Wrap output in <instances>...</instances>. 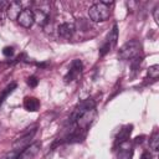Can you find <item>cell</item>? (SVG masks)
Segmentation results:
<instances>
[{
  "mask_svg": "<svg viewBox=\"0 0 159 159\" xmlns=\"http://www.w3.org/2000/svg\"><path fill=\"white\" fill-rule=\"evenodd\" d=\"M36 127L34 128V129H30V130H27L25 134H22L19 139H16L15 142H14V145H12V148H14V150H17V152H21L22 149H25L27 145H30V142H31V139L34 138V135L36 134Z\"/></svg>",
  "mask_w": 159,
  "mask_h": 159,
  "instance_id": "277c9868",
  "label": "cell"
},
{
  "mask_svg": "<svg viewBox=\"0 0 159 159\" xmlns=\"http://www.w3.org/2000/svg\"><path fill=\"white\" fill-rule=\"evenodd\" d=\"M19 153L20 152H17V150H11V152H7V153H5L0 159H17V157H19Z\"/></svg>",
  "mask_w": 159,
  "mask_h": 159,
  "instance_id": "d6986e66",
  "label": "cell"
},
{
  "mask_svg": "<svg viewBox=\"0 0 159 159\" xmlns=\"http://www.w3.org/2000/svg\"><path fill=\"white\" fill-rule=\"evenodd\" d=\"M16 21H17L22 27H25V29L31 27V26L34 25V22H35L32 11H31L30 9H24V10L21 11V14L19 15V17L16 19Z\"/></svg>",
  "mask_w": 159,
  "mask_h": 159,
  "instance_id": "ba28073f",
  "label": "cell"
},
{
  "mask_svg": "<svg viewBox=\"0 0 159 159\" xmlns=\"http://www.w3.org/2000/svg\"><path fill=\"white\" fill-rule=\"evenodd\" d=\"M153 16H154V21L157 24H159V6H155L153 10Z\"/></svg>",
  "mask_w": 159,
  "mask_h": 159,
  "instance_id": "603a6c76",
  "label": "cell"
},
{
  "mask_svg": "<svg viewBox=\"0 0 159 159\" xmlns=\"http://www.w3.org/2000/svg\"><path fill=\"white\" fill-rule=\"evenodd\" d=\"M75 31H76V26H75V24H72V22H63V24H61V25L58 26V29H57L58 36L62 37V39H66V40H67V39H71V37L73 36Z\"/></svg>",
  "mask_w": 159,
  "mask_h": 159,
  "instance_id": "9c48e42d",
  "label": "cell"
},
{
  "mask_svg": "<svg viewBox=\"0 0 159 159\" xmlns=\"http://www.w3.org/2000/svg\"><path fill=\"white\" fill-rule=\"evenodd\" d=\"M140 52V43L137 40H130L125 42L118 51V57L120 60H132L137 57Z\"/></svg>",
  "mask_w": 159,
  "mask_h": 159,
  "instance_id": "7a4b0ae2",
  "label": "cell"
},
{
  "mask_svg": "<svg viewBox=\"0 0 159 159\" xmlns=\"http://www.w3.org/2000/svg\"><path fill=\"white\" fill-rule=\"evenodd\" d=\"M34 14V20L35 22H37L40 26H45L48 22V15L47 12H45L42 9H35L32 11Z\"/></svg>",
  "mask_w": 159,
  "mask_h": 159,
  "instance_id": "4fadbf2b",
  "label": "cell"
},
{
  "mask_svg": "<svg viewBox=\"0 0 159 159\" xmlns=\"http://www.w3.org/2000/svg\"><path fill=\"white\" fill-rule=\"evenodd\" d=\"M2 55L6 56V57H10L14 55V47L12 46H5L2 48Z\"/></svg>",
  "mask_w": 159,
  "mask_h": 159,
  "instance_id": "ffe728a7",
  "label": "cell"
},
{
  "mask_svg": "<svg viewBox=\"0 0 159 159\" xmlns=\"http://www.w3.org/2000/svg\"><path fill=\"white\" fill-rule=\"evenodd\" d=\"M132 155H133V150H132L129 140L120 143L118 148V153H117V159H132Z\"/></svg>",
  "mask_w": 159,
  "mask_h": 159,
  "instance_id": "30bf717a",
  "label": "cell"
},
{
  "mask_svg": "<svg viewBox=\"0 0 159 159\" xmlns=\"http://www.w3.org/2000/svg\"><path fill=\"white\" fill-rule=\"evenodd\" d=\"M22 10L24 9H22V5H21L20 1H10V5H9L7 10H6L7 17L10 20H16Z\"/></svg>",
  "mask_w": 159,
  "mask_h": 159,
  "instance_id": "8fae6325",
  "label": "cell"
},
{
  "mask_svg": "<svg viewBox=\"0 0 159 159\" xmlns=\"http://www.w3.org/2000/svg\"><path fill=\"white\" fill-rule=\"evenodd\" d=\"M117 40H118V27H117V25H113L112 30L109 31V34H108V35H107V37H106L104 45H107V46L112 50V48L116 46Z\"/></svg>",
  "mask_w": 159,
  "mask_h": 159,
  "instance_id": "7c38bea8",
  "label": "cell"
},
{
  "mask_svg": "<svg viewBox=\"0 0 159 159\" xmlns=\"http://www.w3.org/2000/svg\"><path fill=\"white\" fill-rule=\"evenodd\" d=\"M82 70H83V65H82L81 60H73L71 66H70V70H68L67 75L65 76V81L71 82V81L76 80L82 73Z\"/></svg>",
  "mask_w": 159,
  "mask_h": 159,
  "instance_id": "8992f818",
  "label": "cell"
},
{
  "mask_svg": "<svg viewBox=\"0 0 159 159\" xmlns=\"http://www.w3.org/2000/svg\"><path fill=\"white\" fill-rule=\"evenodd\" d=\"M92 107H96V103H94L93 99H89V98H88V99L81 102V103L73 109V112H72V114H71V117H70V123L73 124V123L76 122V119H77L82 113H84L87 109H89V108H92Z\"/></svg>",
  "mask_w": 159,
  "mask_h": 159,
  "instance_id": "5b68a950",
  "label": "cell"
},
{
  "mask_svg": "<svg viewBox=\"0 0 159 159\" xmlns=\"http://www.w3.org/2000/svg\"><path fill=\"white\" fill-rule=\"evenodd\" d=\"M10 5V1H5V0H0V11H6L7 7Z\"/></svg>",
  "mask_w": 159,
  "mask_h": 159,
  "instance_id": "7402d4cb",
  "label": "cell"
},
{
  "mask_svg": "<svg viewBox=\"0 0 159 159\" xmlns=\"http://www.w3.org/2000/svg\"><path fill=\"white\" fill-rule=\"evenodd\" d=\"M88 16L93 22H102L109 19L111 16V9L109 6L102 4V2H96L88 9Z\"/></svg>",
  "mask_w": 159,
  "mask_h": 159,
  "instance_id": "6da1fadb",
  "label": "cell"
},
{
  "mask_svg": "<svg viewBox=\"0 0 159 159\" xmlns=\"http://www.w3.org/2000/svg\"><path fill=\"white\" fill-rule=\"evenodd\" d=\"M144 138H145L144 135H140V137H137V138H135V143H139V144H140V143L143 142V139H144Z\"/></svg>",
  "mask_w": 159,
  "mask_h": 159,
  "instance_id": "d4e9b609",
  "label": "cell"
},
{
  "mask_svg": "<svg viewBox=\"0 0 159 159\" xmlns=\"http://www.w3.org/2000/svg\"><path fill=\"white\" fill-rule=\"evenodd\" d=\"M149 147H150V149L154 150V152H157L158 148H159V133H158L157 130H155V132L150 135V138H149Z\"/></svg>",
  "mask_w": 159,
  "mask_h": 159,
  "instance_id": "e0dca14e",
  "label": "cell"
},
{
  "mask_svg": "<svg viewBox=\"0 0 159 159\" xmlns=\"http://www.w3.org/2000/svg\"><path fill=\"white\" fill-rule=\"evenodd\" d=\"M16 86H17V84H16V82H12V83H10V84H9V86H7V87H6V88L0 93V107H1V104L4 103L5 98H6L9 94H11V93H12V91L16 88Z\"/></svg>",
  "mask_w": 159,
  "mask_h": 159,
  "instance_id": "2e32d148",
  "label": "cell"
},
{
  "mask_svg": "<svg viewBox=\"0 0 159 159\" xmlns=\"http://www.w3.org/2000/svg\"><path fill=\"white\" fill-rule=\"evenodd\" d=\"M96 107H92V108H89V109H87L84 113H82L77 119H76V122L73 123L75 125H76V128L77 129H81V130H87L88 128H89V125L92 124V122H93V119L96 118Z\"/></svg>",
  "mask_w": 159,
  "mask_h": 159,
  "instance_id": "3957f363",
  "label": "cell"
},
{
  "mask_svg": "<svg viewBox=\"0 0 159 159\" xmlns=\"http://www.w3.org/2000/svg\"><path fill=\"white\" fill-rule=\"evenodd\" d=\"M148 76L152 80H157L159 77V66L158 65H153L148 68Z\"/></svg>",
  "mask_w": 159,
  "mask_h": 159,
  "instance_id": "ac0fdd59",
  "label": "cell"
},
{
  "mask_svg": "<svg viewBox=\"0 0 159 159\" xmlns=\"http://www.w3.org/2000/svg\"><path fill=\"white\" fill-rule=\"evenodd\" d=\"M24 107H25V109L29 111V112H35V111L39 109L40 102H39V99L35 98V97H26V98L24 99Z\"/></svg>",
  "mask_w": 159,
  "mask_h": 159,
  "instance_id": "5bb4252c",
  "label": "cell"
},
{
  "mask_svg": "<svg viewBox=\"0 0 159 159\" xmlns=\"http://www.w3.org/2000/svg\"><path fill=\"white\" fill-rule=\"evenodd\" d=\"M27 84L30 86V87H36L37 86V83H39V80H37V77L36 76H30L29 78H27Z\"/></svg>",
  "mask_w": 159,
  "mask_h": 159,
  "instance_id": "44dd1931",
  "label": "cell"
},
{
  "mask_svg": "<svg viewBox=\"0 0 159 159\" xmlns=\"http://www.w3.org/2000/svg\"><path fill=\"white\" fill-rule=\"evenodd\" d=\"M132 128H133V125L129 124V125H125L123 129H120L119 134L117 135V144H120V143L128 140V138L130 135V132H132Z\"/></svg>",
  "mask_w": 159,
  "mask_h": 159,
  "instance_id": "9a60e30c",
  "label": "cell"
},
{
  "mask_svg": "<svg viewBox=\"0 0 159 159\" xmlns=\"http://www.w3.org/2000/svg\"><path fill=\"white\" fill-rule=\"evenodd\" d=\"M40 148H41V143H39V142L32 143L19 153L17 159H34V157L39 153Z\"/></svg>",
  "mask_w": 159,
  "mask_h": 159,
  "instance_id": "52a82bcc",
  "label": "cell"
},
{
  "mask_svg": "<svg viewBox=\"0 0 159 159\" xmlns=\"http://www.w3.org/2000/svg\"><path fill=\"white\" fill-rule=\"evenodd\" d=\"M140 159H152V154L148 152V150H145L143 154H142V157H140Z\"/></svg>",
  "mask_w": 159,
  "mask_h": 159,
  "instance_id": "cb8c5ba5",
  "label": "cell"
}]
</instances>
